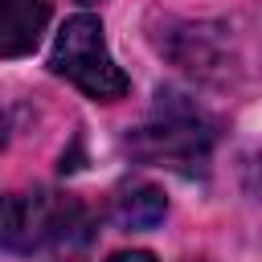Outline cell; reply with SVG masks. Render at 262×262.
Here are the masks:
<instances>
[{"label": "cell", "mask_w": 262, "mask_h": 262, "mask_svg": "<svg viewBox=\"0 0 262 262\" xmlns=\"http://www.w3.org/2000/svg\"><path fill=\"white\" fill-rule=\"evenodd\" d=\"M164 213H168V201L151 184H131L115 196V217L123 229H151L164 221Z\"/></svg>", "instance_id": "obj_5"}, {"label": "cell", "mask_w": 262, "mask_h": 262, "mask_svg": "<svg viewBox=\"0 0 262 262\" xmlns=\"http://www.w3.org/2000/svg\"><path fill=\"white\" fill-rule=\"evenodd\" d=\"M53 16L49 0H0V57H25L41 45Z\"/></svg>", "instance_id": "obj_4"}, {"label": "cell", "mask_w": 262, "mask_h": 262, "mask_svg": "<svg viewBox=\"0 0 262 262\" xmlns=\"http://www.w3.org/2000/svg\"><path fill=\"white\" fill-rule=\"evenodd\" d=\"M82 4H94V0H82Z\"/></svg>", "instance_id": "obj_7"}, {"label": "cell", "mask_w": 262, "mask_h": 262, "mask_svg": "<svg viewBox=\"0 0 262 262\" xmlns=\"http://www.w3.org/2000/svg\"><path fill=\"white\" fill-rule=\"evenodd\" d=\"M106 262H156V254H147V250H123V254H115Z\"/></svg>", "instance_id": "obj_6"}, {"label": "cell", "mask_w": 262, "mask_h": 262, "mask_svg": "<svg viewBox=\"0 0 262 262\" xmlns=\"http://www.w3.org/2000/svg\"><path fill=\"white\" fill-rule=\"evenodd\" d=\"M209 147H213V127L209 119L180 102V94H164L160 90V102H156V115L135 127L127 135V151L143 164H168V168H201L209 160Z\"/></svg>", "instance_id": "obj_2"}, {"label": "cell", "mask_w": 262, "mask_h": 262, "mask_svg": "<svg viewBox=\"0 0 262 262\" xmlns=\"http://www.w3.org/2000/svg\"><path fill=\"white\" fill-rule=\"evenodd\" d=\"M49 70L70 78L82 94L98 98V102H115L127 94V74L115 66L111 49H106V37H102V25L98 16H70L53 41V53H49Z\"/></svg>", "instance_id": "obj_3"}, {"label": "cell", "mask_w": 262, "mask_h": 262, "mask_svg": "<svg viewBox=\"0 0 262 262\" xmlns=\"http://www.w3.org/2000/svg\"><path fill=\"white\" fill-rule=\"evenodd\" d=\"M86 237V209L61 192L0 196V254H41Z\"/></svg>", "instance_id": "obj_1"}]
</instances>
